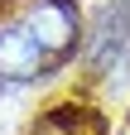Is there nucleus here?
Returning <instances> with one entry per match:
<instances>
[{
	"label": "nucleus",
	"mask_w": 130,
	"mask_h": 135,
	"mask_svg": "<svg viewBox=\"0 0 130 135\" xmlns=\"http://www.w3.org/2000/svg\"><path fill=\"white\" fill-rule=\"evenodd\" d=\"M19 24L34 34L48 53H63V48H72V39H77V10L68 0H24Z\"/></svg>",
	"instance_id": "obj_1"
},
{
	"label": "nucleus",
	"mask_w": 130,
	"mask_h": 135,
	"mask_svg": "<svg viewBox=\"0 0 130 135\" xmlns=\"http://www.w3.org/2000/svg\"><path fill=\"white\" fill-rule=\"evenodd\" d=\"M43 58H48V48H43L19 20H5V24H0V82L39 77Z\"/></svg>",
	"instance_id": "obj_2"
}]
</instances>
